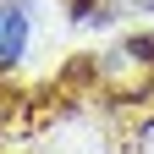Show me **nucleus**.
<instances>
[{"mask_svg":"<svg viewBox=\"0 0 154 154\" xmlns=\"http://www.w3.org/2000/svg\"><path fill=\"white\" fill-rule=\"evenodd\" d=\"M28 50V11L17 0H0V66H17Z\"/></svg>","mask_w":154,"mask_h":154,"instance_id":"1","label":"nucleus"},{"mask_svg":"<svg viewBox=\"0 0 154 154\" xmlns=\"http://www.w3.org/2000/svg\"><path fill=\"white\" fill-rule=\"evenodd\" d=\"M132 154H154V116L138 127V138H132Z\"/></svg>","mask_w":154,"mask_h":154,"instance_id":"2","label":"nucleus"}]
</instances>
